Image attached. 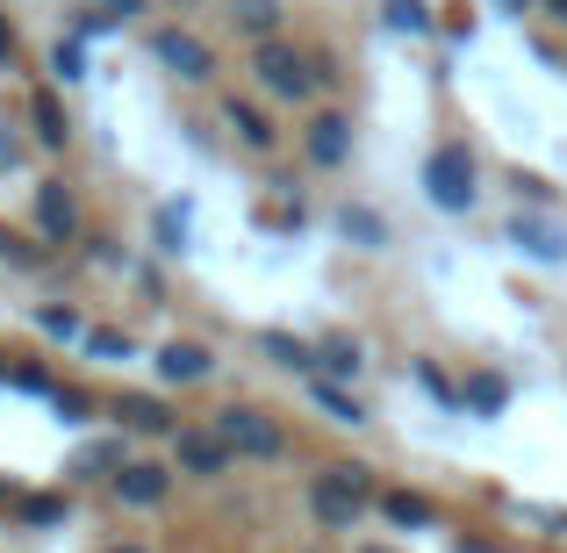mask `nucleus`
<instances>
[{"instance_id": "nucleus-1", "label": "nucleus", "mask_w": 567, "mask_h": 553, "mask_svg": "<svg viewBox=\"0 0 567 553\" xmlns=\"http://www.w3.org/2000/svg\"><path fill=\"white\" fill-rule=\"evenodd\" d=\"M367 496H374V468H323L317 482H309V511H317L323 532H352L367 511Z\"/></svg>"}, {"instance_id": "nucleus-2", "label": "nucleus", "mask_w": 567, "mask_h": 553, "mask_svg": "<svg viewBox=\"0 0 567 553\" xmlns=\"http://www.w3.org/2000/svg\"><path fill=\"white\" fill-rule=\"evenodd\" d=\"M251 72H259V86H266L274 101H309V86L323 80L317 58H302L295 43H280V37H259V51H251Z\"/></svg>"}, {"instance_id": "nucleus-3", "label": "nucleus", "mask_w": 567, "mask_h": 553, "mask_svg": "<svg viewBox=\"0 0 567 553\" xmlns=\"http://www.w3.org/2000/svg\"><path fill=\"white\" fill-rule=\"evenodd\" d=\"M424 194L445 216H467L474 208V152L467 144H439V152L424 158Z\"/></svg>"}, {"instance_id": "nucleus-4", "label": "nucleus", "mask_w": 567, "mask_h": 553, "mask_svg": "<svg viewBox=\"0 0 567 553\" xmlns=\"http://www.w3.org/2000/svg\"><path fill=\"white\" fill-rule=\"evenodd\" d=\"M216 431L230 439V453H245V460H280V446H288V431L274 424L266 410H216Z\"/></svg>"}, {"instance_id": "nucleus-5", "label": "nucleus", "mask_w": 567, "mask_h": 553, "mask_svg": "<svg viewBox=\"0 0 567 553\" xmlns=\"http://www.w3.org/2000/svg\"><path fill=\"white\" fill-rule=\"evenodd\" d=\"M173 460H181V474H202L208 482V474H223L237 453H230V439H223L216 424H187V431H173Z\"/></svg>"}, {"instance_id": "nucleus-6", "label": "nucleus", "mask_w": 567, "mask_h": 553, "mask_svg": "<svg viewBox=\"0 0 567 553\" xmlns=\"http://www.w3.org/2000/svg\"><path fill=\"white\" fill-rule=\"evenodd\" d=\"M152 51H158V65H173L187 86H202L208 72H216V51H208L202 37H187V29H158V37H152Z\"/></svg>"}, {"instance_id": "nucleus-7", "label": "nucleus", "mask_w": 567, "mask_h": 553, "mask_svg": "<svg viewBox=\"0 0 567 553\" xmlns=\"http://www.w3.org/2000/svg\"><path fill=\"white\" fill-rule=\"evenodd\" d=\"M115 482V496L130 503V511H152V503H166V489H173V474L158 468V460H123V468L109 474Z\"/></svg>"}, {"instance_id": "nucleus-8", "label": "nucleus", "mask_w": 567, "mask_h": 553, "mask_svg": "<svg viewBox=\"0 0 567 553\" xmlns=\"http://www.w3.org/2000/svg\"><path fill=\"white\" fill-rule=\"evenodd\" d=\"M37 231H43V245H65V237L80 231V208H72L65 181H43L37 187Z\"/></svg>"}, {"instance_id": "nucleus-9", "label": "nucleus", "mask_w": 567, "mask_h": 553, "mask_svg": "<svg viewBox=\"0 0 567 553\" xmlns=\"http://www.w3.org/2000/svg\"><path fill=\"white\" fill-rule=\"evenodd\" d=\"M511 245L525 252V259H539V266H560L567 259V237L554 231V223H539V216H517L511 223Z\"/></svg>"}, {"instance_id": "nucleus-10", "label": "nucleus", "mask_w": 567, "mask_h": 553, "mask_svg": "<svg viewBox=\"0 0 567 553\" xmlns=\"http://www.w3.org/2000/svg\"><path fill=\"white\" fill-rule=\"evenodd\" d=\"M302 144H309L317 166H346V158H352V123H346V115H317Z\"/></svg>"}, {"instance_id": "nucleus-11", "label": "nucleus", "mask_w": 567, "mask_h": 553, "mask_svg": "<svg viewBox=\"0 0 567 553\" xmlns=\"http://www.w3.org/2000/svg\"><path fill=\"white\" fill-rule=\"evenodd\" d=\"M208 367H216V360H208V346H194V338H173V346L166 352H158V381H208Z\"/></svg>"}, {"instance_id": "nucleus-12", "label": "nucleus", "mask_w": 567, "mask_h": 553, "mask_svg": "<svg viewBox=\"0 0 567 553\" xmlns=\"http://www.w3.org/2000/svg\"><path fill=\"white\" fill-rule=\"evenodd\" d=\"M223 123L237 130V144H245V152H274V144H280V130L266 123V115L251 109V101H230V109H223Z\"/></svg>"}, {"instance_id": "nucleus-13", "label": "nucleus", "mask_w": 567, "mask_h": 553, "mask_svg": "<svg viewBox=\"0 0 567 553\" xmlns=\"http://www.w3.org/2000/svg\"><path fill=\"white\" fill-rule=\"evenodd\" d=\"M29 123H37V144H43V152H65L72 123H65V109H58V94H37V101H29Z\"/></svg>"}, {"instance_id": "nucleus-14", "label": "nucleus", "mask_w": 567, "mask_h": 553, "mask_svg": "<svg viewBox=\"0 0 567 553\" xmlns=\"http://www.w3.org/2000/svg\"><path fill=\"white\" fill-rule=\"evenodd\" d=\"M115 417H123V431H144V439H158V431H173L166 402H152V396H123V402H115Z\"/></svg>"}, {"instance_id": "nucleus-15", "label": "nucleus", "mask_w": 567, "mask_h": 553, "mask_svg": "<svg viewBox=\"0 0 567 553\" xmlns=\"http://www.w3.org/2000/svg\"><path fill=\"white\" fill-rule=\"evenodd\" d=\"M460 402H467L474 417H503V402H511V381H503V373H474V381L460 388Z\"/></svg>"}, {"instance_id": "nucleus-16", "label": "nucleus", "mask_w": 567, "mask_h": 553, "mask_svg": "<svg viewBox=\"0 0 567 553\" xmlns=\"http://www.w3.org/2000/svg\"><path fill=\"white\" fill-rule=\"evenodd\" d=\"M381 511H388V525H431V496H416V489H388L381 496Z\"/></svg>"}, {"instance_id": "nucleus-17", "label": "nucleus", "mask_w": 567, "mask_h": 553, "mask_svg": "<svg viewBox=\"0 0 567 553\" xmlns=\"http://www.w3.org/2000/svg\"><path fill=\"white\" fill-rule=\"evenodd\" d=\"M230 22L245 29V37H274L280 29V0H230Z\"/></svg>"}, {"instance_id": "nucleus-18", "label": "nucleus", "mask_w": 567, "mask_h": 553, "mask_svg": "<svg viewBox=\"0 0 567 553\" xmlns=\"http://www.w3.org/2000/svg\"><path fill=\"white\" fill-rule=\"evenodd\" d=\"M152 231H158V252H187V231H194L187 202H166V208L152 216Z\"/></svg>"}, {"instance_id": "nucleus-19", "label": "nucleus", "mask_w": 567, "mask_h": 553, "mask_svg": "<svg viewBox=\"0 0 567 553\" xmlns=\"http://www.w3.org/2000/svg\"><path fill=\"white\" fill-rule=\"evenodd\" d=\"M309 396L323 402V410L338 417V424H367V410H360V396H346V388L338 381H309Z\"/></svg>"}, {"instance_id": "nucleus-20", "label": "nucleus", "mask_w": 567, "mask_h": 553, "mask_svg": "<svg viewBox=\"0 0 567 553\" xmlns=\"http://www.w3.org/2000/svg\"><path fill=\"white\" fill-rule=\"evenodd\" d=\"M115 468H123V439H94L65 474H115Z\"/></svg>"}, {"instance_id": "nucleus-21", "label": "nucleus", "mask_w": 567, "mask_h": 553, "mask_svg": "<svg viewBox=\"0 0 567 553\" xmlns=\"http://www.w3.org/2000/svg\"><path fill=\"white\" fill-rule=\"evenodd\" d=\"M338 231H346V237H360L367 252H374V245H388V223L374 216V208H352V202H346V216H338Z\"/></svg>"}, {"instance_id": "nucleus-22", "label": "nucleus", "mask_w": 567, "mask_h": 553, "mask_svg": "<svg viewBox=\"0 0 567 553\" xmlns=\"http://www.w3.org/2000/svg\"><path fill=\"white\" fill-rule=\"evenodd\" d=\"M388 29H402V37H431V8H424V0H388Z\"/></svg>"}, {"instance_id": "nucleus-23", "label": "nucleus", "mask_w": 567, "mask_h": 553, "mask_svg": "<svg viewBox=\"0 0 567 553\" xmlns=\"http://www.w3.org/2000/svg\"><path fill=\"white\" fill-rule=\"evenodd\" d=\"M259 346H266V352H274V360H280V367H317V352H309V346H302V338H288V331H266V338H259Z\"/></svg>"}, {"instance_id": "nucleus-24", "label": "nucleus", "mask_w": 567, "mask_h": 553, "mask_svg": "<svg viewBox=\"0 0 567 553\" xmlns=\"http://www.w3.org/2000/svg\"><path fill=\"white\" fill-rule=\"evenodd\" d=\"M317 367H323V373H346V381H352V373H360V346H352V338H331V346L317 352Z\"/></svg>"}, {"instance_id": "nucleus-25", "label": "nucleus", "mask_w": 567, "mask_h": 553, "mask_svg": "<svg viewBox=\"0 0 567 553\" xmlns=\"http://www.w3.org/2000/svg\"><path fill=\"white\" fill-rule=\"evenodd\" d=\"M51 72H58V80H86V51H80V43H58V51H51Z\"/></svg>"}, {"instance_id": "nucleus-26", "label": "nucleus", "mask_w": 567, "mask_h": 553, "mask_svg": "<svg viewBox=\"0 0 567 553\" xmlns=\"http://www.w3.org/2000/svg\"><path fill=\"white\" fill-rule=\"evenodd\" d=\"M86 352L94 360H130V338L123 331H86Z\"/></svg>"}, {"instance_id": "nucleus-27", "label": "nucleus", "mask_w": 567, "mask_h": 553, "mask_svg": "<svg viewBox=\"0 0 567 553\" xmlns=\"http://www.w3.org/2000/svg\"><path fill=\"white\" fill-rule=\"evenodd\" d=\"M0 259H14V266H43V245H29V237L0 231Z\"/></svg>"}, {"instance_id": "nucleus-28", "label": "nucleus", "mask_w": 567, "mask_h": 553, "mask_svg": "<svg viewBox=\"0 0 567 553\" xmlns=\"http://www.w3.org/2000/svg\"><path fill=\"white\" fill-rule=\"evenodd\" d=\"M37 324L51 338H80V317H72V309H37Z\"/></svg>"}, {"instance_id": "nucleus-29", "label": "nucleus", "mask_w": 567, "mask_h": 553, "mask_svg": "<svg viewBox=\"0 0 567 553\" xmlns=\"http://www.w3.org/2000/svg\"><path fill=\"white\" fill-rule=\"evenodd\" d=\"M22 518H29V525H58V518H65V503H58V496H29Z\"/></svg>"}, {"instance_id": "nucleus-30", "label": "nucleus", "mask_w": 567, "mask_h": 553, "mask_svg": "<svg viewBox=\"0 0 567 553\" xmlns=\"http://www.w3.org/2000/svg\"><path fill=\"white\" fill-rule=\"evenodd\" d=\"M86 410H94V402H86V396H80V388H58V417H65V424H80V417H86Z\"/></svg>"}, {"instance_id": "nucleus-31", "label": "nucleus", "mask_w": 567, "mask_h": 553, "mask_svg": "<svg viewBox=\"0 0 567 553\" xmlns=\"http://www.w3.org/2000/svg\"><path fill=\"white\" fill-rule=\"evenodd\" d=\"M109 29H115L109 8H86V14H80V37H109Z\"/></svg>"}, {"instance_id": "nucleus-32", "label": "nucleus", "mask_w": 567, "mask_h": 553, "mask_svg": "<svg viewBox=\"0 0 567 553\" xmlns=\"http://www.w3.org/2000/svg\"><path fill=\"white\" fill-rule=\"evenodd\" d=\"M511 187H517V202H554V187H546V181H532V173H517Z\"/></svg>"}, {"instance_id": "nucleus-33", "label": "nucleus", "mask_w": 567, "mask_h": 553, "mask_svg": "<svg viewBox=\"0 0 567 553\" xmlns=\"http://www.w3.org/2000/svg\"><path fill=\"white\" fill-rule=\"evenodd\" d=\"M416 373H424V388H431V396H439V402H453V381H445L439 367H416Z\"/></svg>"}, {"instance_id": "nucleus-34", "label": "nucleus", "mask_w": 567, "mask_h": 553, "mask_svg": "<svg viewBox=\"0 0 567 553\" xmlns=\"http://www.w3.org/2000/svg\"><path fill=\"white\" fill-rule=\"evenodd\" d=\"M109 14H144V0H101Z\"/></svg>"}, {"instance_id": "nucleus-35", "label": "nucleus", "mask_w": 567, "mask_h": 553, "mask_svg": "<svg viewBox=\"0 0 567 553\" xmlns=\"http://www.w3.org/2000/svg\"><path fill=\"white\" fill-rule=\"evenodd\" d=\"M8 58H14V37H8V22H0V65H8Z\"/></svg>"}, {"instance_id": "nucleus-36", "label": "nucleus", "mask_w": 567, "mask_h": 553, "mask_svg": "<svg viewBox=\"0 0 567 553\" xmlns=\"http://www.w3.org/2000/svg\"><path fill=\"white\" fill-rule=\"evenodd\" d=\"M546 14H554V22H567V0H546Z\"/></svg>"}, {"instance_id": "nucleus-37", "label": "nucleus", "mask_w": 567, "mask_h": 553, "mask_svg": "<svg viewBox=\"0 0 567 553\" xmlns=\"http://www.w3.org/2000/svg\"><path fill=\"white\" fill-rule=\"evenodd\" d=\"M109 553H144V546H109Z\"/></svg>"}, {"instance_id": "nucleus-38", "label": "nucleus", "mask_w": 567, "mask_h": 553, "mask_svg": "<svg viewBox=\"0 0 567 553\" xmlns=\"http://www.w3.org/2000/svg\"><path fill=\"white\" fill-rule=\"evenodd\" d=\"M360 553H395V546H360Z\"/></svg>"}, {"instance_id": "nucleus-39", "label": "nucleus", "mask_w": 567, "mask_h": 553, "mask_svg": "<svg viewBox=\"0 0 567 553\" xmlns=\"http://www.w3.org/2000/svg\"><path fill=\"white\" fill-rule=\"evenodd\" d=\"M503 8H532V0H503Z\"/></svg>"}, {"instance_id": "nucleus-40", "label": "nucleus", "mask_w": 567, "mask_h": 553, "mask_svg": "<svg viewBox=\"0 0 567 553\" xmlns=\"http://www.w3.org/2000/svg\"><path fill=\"white\" fill-rule=\"evenodd\" d=\"M460 553H488V546H460Z\"/></svg>"}, {"instance_id": "nucleus-41", "label": "nucleus", "mask_w": 567, "mask_h": 553, "mask_svg": "<svg viewBox=\"0 0 567 553\" xmlns=\"http://www.w3.org/2000/svg\"><path fill=\"white\" fill-rule=\"evenodd\" d=\"M0 381H8V373H0Z\"/></svg>"}]
</instances>
